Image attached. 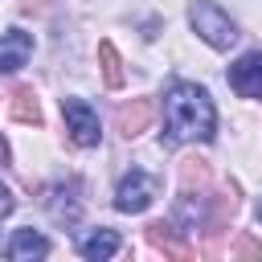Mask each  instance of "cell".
Wrapping results in <instances>:
<instances>
[{
    "label": "cell",
    "instance_id": "cell-2",
    "mask_svg": "<svg viewBox=\"0 0 262 262\" xmlns=\"http://www.w3.org/2000/svg\"><path fill=\"white\" fill-rule=\"evenodd\" d=\"M188 25H192V33H196L205 45H213V49H229V45L237 41V25H233L213 0H192V4H188Z\"/></svg>",
    "mask_w": 262,
    "mask_h": 262
},
{
    "label": "cell",
    "instance_id": "cell-3",
    "mask_svg": "<svg viewBox=\"0 0 262 262\" xmlns=\"http://www.w3.org/2000/svg\"><path fill=\"white\" fill-rule=\"evenodd\" d=\"M156 192H160V180L147 176L143 168H131V172L115 184V209H119V213H143V209L156 201Z\"/></svg>",
    "mask_w": 262,
    "mask_h": 262
},
{
    "label": "cell",
    "instance_id": "cell-1",
    "mask_svg": "<svg viewBox=\"0 0 262 262\" xmlns=\"http://www.w3.org/2000/svg\"><path fill=\"white\" fill-rule=\"evenodd\" d=\"M217 131V111L205 86L176 82L164 94V143H209Z\"/></svg>",
    "mask_w": 262,
    "mask_h": 262
},
{
    "label": "cell",
    "instance_id": "cell-13",
    "mask_svg": "<svg viewBox=\"0 0 262 262\" xmlns=\"http://www.w3.org/2000/svg\"><path fill=\"white\" fill-rule=\"evenodd\" d=\"M4 156H8V151H4V139H0V160H4Z\"/></svg>",
    "mask_w": 262,
    "mask_h": 262
},
{
    "label": "cell",
    "instance_id": "cell-10",
    "mask_svg": "<svg viewBox=\"0 0 262 262\" xmlns=\"http://www.w3.org/2000/svg\"><path fill=\"white\" fill-rule=\"evenodd\" d=\"M12 115H16V119H25V123H37V119H41V111H37L33 94H16V102H12Z\"/></svg>",
    "mask_w": 262,
    "mask_h": 262
},
{
    "label": "cell",
    "instance_id": "cell-6",
    "mask_svg": "<svg viewBox=\"0 0 262 262\" xmlns=\"http://www.w3.org/2000/svg\"><path fill=\"white\" fill-rule=\"evenodd\" d=\"M33 53V37L25 29H8L0 37V74H16Z\"/></svg>",
    "mask_w": 262,
    "mask_h": 262
},
{
    "label": "cell",
    "instance_id": "cell-4",
    "mask_svg": "<svg viewBox=\"0 0 262 262\" xmlns=\"http://www.w3.org/2000/svg\"><path fill=\"white\" fill-rule=\"evenodd\" d=\"M61 115H66V131L78 147H94L102 139V127H98V115L86 98H61Z\"/></svg>",
    "mask_w": 262,
    "mask_h": 262
},
{
    "label": "cell",
    "instance_id": "cell-9",
    "mask_svg": "<svg viewBox=\"0 0 262 262\" xmlns=\"http://www.w3.org/2000/svg\"><path fill=\"white\" fill-rule=\"evenodd\" d=\"M147 115H151V106H147V102H135V115H131V111H123V115H119V123H123V131H127V135H139V127L147 123Z\"/></svg>",
    "mask_w": 262,
    "mask_h": 262
},
{
    "label": "cell",
    "instance_id": "cell-8",
    "mask_svg": "<svg viewBox=\"0 0 262 262\" xmlns=\"http://www.w3.org/2000/svg\"><path fill=\"white\" fill-rule=\"evenodd\" d=\"M8 254L16 262H33V258H45L49 254V242L37 233V229H16L12 242H8Z\"/></svg>",
    "mask_w": 262,
    "mask_h": 262
},
{
    "label": "cell",
    "instance_id": "cell-7",
    "mask_svg": "<svg viewBox=\"0 0 262 262\" xmlns=\"http://www.w3.org/2000/svg\"><path fill=\"white\" fill-rule=\"evenodd\" d=\"M119 233L115 229H94V233H86L82 242H78V254L82 258H90V262H106V258H115L119 254Z\"/></svg>",
    "mask_w": 262,
    "mask_h": 262
},
{
    "label": "cell",
    "instance_id": "cell-12",
    "mask_svg": "<svg viewBox=\"0 0 262 262\" xmlns=\"http://www.w3.org/2000/svg\"><path fill=\"white\" fill-rule=\"evenodd\" d=\"M12 205H16V201H12V192L0 184V217H8V213H12Z\"/></svg>",
    "mask_w": 262,
    "mask_h": 262
},
{
    "label": "cell",
    "instance_id": "cell-14",
    "mask_svg": "<svg viewBox=\"0 0 262 262\" xmlns=\"http://www.w3.org/2000/svg\"><path fill=\"white\" fill-rule=\"evenodd\" d=\"M258 217H262V209H258Z\"/></svg>",
    "mask_w": 262,
    "mask_h": 262
},
{
    "label": "cell",
    "instance_id": "cell-5",
    "mask_svg": "<svg viewBox=\"0 0 262 262\" xmlns=\"http://www.w3.org/2000/svg\"><path fill=\"white\" fill-rule=\"evenodd\" d=\"M229 86H233L242 98H262V49L242 53V57L229 66Z\"/></svg>",
    "mask_w": 262,
    "mask_h": 262
},
{
    "label": "cell",
    "instance_id": "cell-11",
    "mask_svg": "<svg viewBox=\"0 0 262 262\" xmlns=\"http://www.w3.org/2000/svg\"><path fill=\"white\" fill-rule=\"evenodd\" d=\"M98 53H102V61H106V82H111V86H119V82H123V74H119V53H115L111 45H102Z\"/></svg>",
    "mask_w": 262,
    "mask_h": 262
}]
</instances>
